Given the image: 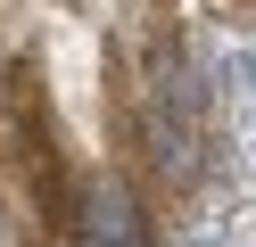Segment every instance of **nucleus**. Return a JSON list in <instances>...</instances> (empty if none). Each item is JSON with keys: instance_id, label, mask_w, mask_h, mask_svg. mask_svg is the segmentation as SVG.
<instances>
[{"instance_id": "7ed1b4c3", "label": "nucleus", "mask_w": 256, "mask_h": 247, "mask_svg": "<svg viewBox=\"0 0 256 247\" xmlns=\"http://www.w3.org/2000/svg\"><path fill=\"white\" fill-rule=\"evenodd\" d=\"M124 214H132V206H124V190H91V231H100V239H124V231H132Z\"/></svg>"}, {"instance_id": "f257e3e1", "label": "nucleus", "mask_w": 256, "mask_h": 247, "mask_svg": "<svg viewBox=\"0 0 256 247\" xmlns=\"http://www.w3.org/2000/svg\"><path fill=\"white\" fill-rule=\"evenodd\" d=\"M8 124H17V157H25V181H34V206H42V223L58 231V214L74 206V181H66V157H58L50 91H42V66L34 58L8 66Z\"/></svg>"}, {"instance_id": "20e7f679", "label": "nucleus", "mask_w": 256, "mask_h": 247, "mask_svg": "<svg viewBox=\"0 0 256 247\" xmlns=\"http://www.w3.org/2000/svg\"><path fill=\"white\" fill-rule=\"evenodd\" d=\"M0 247H8V223H0Z\"/></svg>"}, {"instance_id": "f03ea898", "label": "nucleus", "mask_w": 256, "mask_h": 247, "mask_svg": "<svg viewBox=\"0 0 256 247\" xmlns=\"http://www.w3.org/2000/svg\"><path fill=\"white\" fill-rule=\"evenodd\" d=\"M140 148H149V165L166 181H190V165H198V132H190V91L182 74H157L149 99H140Z\"/></svg>"}]
</instances>
